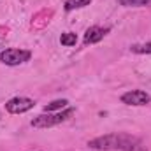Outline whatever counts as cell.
Here are the masks:
<instances>
[{
    "instance_id": "ba28073f",
    "label": "cell",
    "mask_w": 151,
    "mask_h": 151,
    "mask_svg": "<svg viewBox=\"0 0 151 151\" xmlns=\"http://www.w3.org/2000/svg\"><path fill=\"white\" fill-rule=\"evenodd\" d=\"M67 100L65 99H62V100H53L51 104H47V106H44V113H53V111H62L63 107H67Z\"/></svg>"
},
{
    "instance_id": "52a82bcc",
    "label": "cell",
    "mask_w": 151,
    "mask_h": 151,
    "mask_svg": "<svg viewBox=\"0 0 151 151\" xmlns=\"http://www.w3.org/2000/svg\"><path fill=\"white\" fill-rule=\"evenodd\" d=\"M51 14H53V11H40L37 16L32 19V28H42V27L49 21Z\"/></svg>"
},
{
    "instance_id": "4fadbf2b",
    "label": "cell",
    "mask_w": 151,
    "mask_h": 151,
    "mask_svg": "<svg viewBox=\"0 0 151 151\" xmlns=\"http://www.w3.org/2000/svg\"><path fill=\"white\" fill-rule=\"evenodd\" d=\"M125 151H148V150H146V146L141 144V141H137V142H132Z\"/></svg>"
},
{
    "instance_id": "30bf717a",
    "label": "cell",
    "mask_w": 151,
    "mask_h": 151,
    "mask_svg": "<svg viewBox=\"0 0 151 151\" xmlns=\"http://www.w3.org/2000/svg\"><path fill=\"white\" fill-rule=\"evenodd\" d=\"M91 0H65V11H72V9H81L90 5Z\"/></svg>"
},
{
    "instance_id": "3957f363",
    "label": "cell",
    "mask_w": 151,
    "mask_h": 151,
    "mask_svg": "<svg viewBox=\"0 0 151 151\" xmlns=\"http://www.w3.org/2000/svg\"><path fill=\"white\" fill-rule=\"evenodd\" d=\"M32 56V53L28 49H18V47H9V49H4L0 53V62L5 63V65H19V63H25L28 62Z\"/></svg>"
},
{
    "instance_id": "8992f818",
    "label": "cell",
    "mask_w": 151,
    "mask_h": 151,
    "mask_svg": "<svg viewBox=\"0 0 151 151\" xmlns=\"http://www.w3.org/2000/svg\"><path fill=\"white\" fill-rule=\"evenodd\" d=\"M109 32V28H102V27H90L84 34V44H95L99 40H102L104 35Z\"/></svg>"
},
{
    "instance_id": "277c9868",
    "label": "cell",
    "mask_w": 151,
    "mask_h": 151,
    "mask_svg": "<svg viewBox=\"0 0 151 151\" xmlns=\"http://www.w3.org/2000/svg\"><path fill=\"white\" fill-rule=\"evenodd\" d=\"M34 106H35V102L32 99L14 97V99H11L5 104V109H7V113H11V114H23V113H27V111H30Z\"/></svg>"
},
{
    "instance_id": "6da1fadb",
    "label": "cell",
    "mask_w": 151,
    "mask_h": 151,
    "mask_svg": "<svg viewBox=\"0 0 151 151\" xmlns=\"http://www.w3.org/2000/svg\"><path fill=\"white\" fill-rule=\"evenodd\" d=\"M139 139L128 134H107V135H100L97 139H91L88 142V146L91 150H102V151H109V150H121L125 151L132 142H137Z\"/></svg>"
},
{
    "instance_id": "9c48e42d",
    "label": "cell",
    "mask_w": 151,
    "mask_h": 151,
    "mask_svg": "<svg viewBox=\"0 0 151 151\" xmlns=\"http://www.w3.org/2000/svg\"><path fill=\"white\" fill-rule=\"evenodd\" d=\"M123 7H146L151 5V0H118Z\"/></svg>"
},
{
    "instance_id": "5b68a950",
    "label": "cell",
    "mask_w": 151,
    "mask_h": 151,
    "mask_svg": "<svg viewBox=\"0 0 151 151\" xmlns=\"http://www.w3.org/2000/svg\"><path fill=\"white\" fill-rule=\"evenodd\" d=\"M121 102L127 106H146L150 102V95L142 90H130L121 95Z\"/></svg>"
},
{
    "instance_id": "7c38bea8",
    "label": "cell",
    "mask_w": 151,
    "mask_h": 151,
    "mask_svg": "<svg viewBox=\"0 0 151 151\" xmlns=\"http://www.w3.org/2000/svg\"><path fill=\"white\" fill-rule=\"evenodd\" d=\"M134 53H141V55H151V42H146V44H135L130 47Z\"/></svg>"
},
{
    "instance_id": "8fae6325",
    "label": "cell",
    "mask_w": 151,
    "mask_h": 151,
    "mask_svg": "<svg viewBox=\"0 0 151 151\" xmlns=\"http://www.w3.org/2000/svg\"><path fill=\"white\" fill-rule=\"evenodd\" d=\"M60 42H62V46H67V47L76 46V42H77V35L72 34V32H65V34H62Z\"/></svg>"
},
{
    "instance_id": "7a4b0ae2",
    "label": "cell",
    "mask_w": 151,
    "mask_h": 151,
    "mask_svg": "<svg viewBox=\"0 0 151 151\" xmlns=\"http://www.w3.org/2000/svg\"><path fill=\"white\" fill-rule=\"evenodd\" d=\"M74 113H76L74 107H69V109L60 111V113H56V114H51V113L39 114L37 118L32 119V127L34 128H49V127H55V125H60V123L67 121Z\"/></svg>"
}]
</instances>
